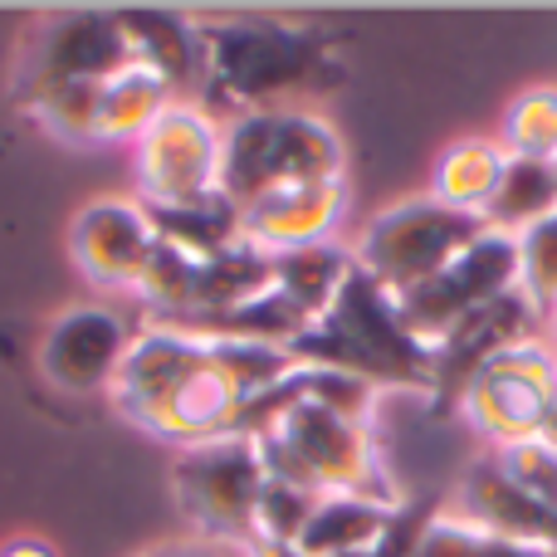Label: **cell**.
Masks as SVG:
<instances>
[{
	"label": "cell",
	"mask_w": 557,
	"mask_h": 557,
	"mask_svg": "<svg viewBox=\"0 0 557 557\" xmlns=\"http://www.w3.org/2000/svg\"><path fill=\"white\" fill-rule=\"evenodd\" d=\"M480 231L484 221H470V215L450 211V206L431 201L421 191L367 215L347 235V255H352V270L367 284H376L386 298H401L441 278Z\"/></svg>",
	"instance_id": "8992f818"
},
{
	"label": "cell",
	"mask_w": 557,
	"mask_h": 557,
	"mask_svg": "<svg viewBox=\"0 0 557 557\" xmlns=\"http://www.w3.org/2000/svg\"><path fill=\"white\" fill-rule=\"evenodd\" d=\"M172 98H186V94H176L166 78H157L152 69H143V64L127 59L123 69H113V74L103 78V103H98L94 147H133Z\"/></svg>",
	"instance_id": "5bb4252c"
},
{
	"label": "cell",
	"mask_w": 557,
	"mask_h": 557,
	"mask_svg": "<svg viewBox=\"0 0 557 557\" xmlns=\"http://www.w3.org/2000/svg\"><path fill=\"white\" fill-rule=\"evenodd\" d=\"M450 411L480 450L543 435L557 411V347L548 333L504 343L484 352L470 372L450 382Z\"/></svg>",
	"instance_id": "5b68a950"
},
{
	"label": "cell",
	"mask_w": 557,
	"mask_h": 557,
	"mask_svg": "<svg viewBox=\"0 0 557 557\" xmlns=\"http://www.w3.org/2000/svg\"><path fill=\"white\" fill-rule=\"evenodd\" d=\"M553 211H557V166L509 162V176H504V186H499V201H494V211L484 225L519 235L523 225L543 221V215H553Z\"/></svg>",
	"instance_id": "2e32d148"
},
{
	"label": "cell",
	"mask_w": 557,
	"mask_h": 557,
	"mask_svg": "<svg viewBox=\"0 0 557 557\" xmlns=\"http://www.w3.org/2000/svg\"><path fill=\"white\" fill-rule=\"evenodd\" d=\"M127 64L117 15H74L39 29L35 54L25 64V94L64 78H108Z\"/></svg>",
	"instance_id": "7c38bea8"
},
{
	"label": "cell",
	"mask_w": 557,
	"mask_h": 557,
	"mask_svg": "<svg viewBox=\"0 0 557 557\" xmlns=\"http://www.w3.org/2000/svg\"><path fill=\"white\" fill-rule=\"evenodd\" d=\"M196 29H201V98L221 117H235L245 108L298 103L323 59L318 35L298 25L235 20V25Z\"/></svg>",
	"instance_id": "3957f363"
},
{
	"label": "cell",
	"mask_w": 557,
	"mask_h": 557,
	"mask_svg": "<svg viewBox=\"0 0 557 557\" xmlns=\"http://www.w3.org/2000/svg\"><path fill=\"white\" fill-rule=\"evenodd\" d=\"M513 250H519V288L543 308V318H553L557 304V211L543 221L523 225L513 235Z\"/></svg>",
	"instance_id": "ac0fdd59"
},
{
	"label": "cell",
	"mask_w": 557,
	"mask_h": 557,
	"mask_svg": "<svg viewBox=\"0 0 557 557\" xmlns=\"http://www.w3.org/2000/svg\"><path fill=\"white\" fill-rule=\"evenodd\" d=\"M347 176V143L313 103H270L225 117V201H245L288 182Z\"/></svg>",
	"instance_id": "7a4b0ae2"
},
{
	"label": "cell",
	"mask_w": 557,
	"mask_h": 557,
	"mask_svg": "<svg viewBox=\"0 0 557 557\" xmlns=\"http://www.w3.org/2000/svg\"><path fill=\"white\" fill-rule=\"evenodd\" d=\"M480 557H557V548H543V543H499V539H490Z\"/></svg>",
	"instance_id": "44dd1931"
},
{
	"label": "cell",
	"mask_w": 557,
	"mask_h": 557,
	"mask_svg": "<svg viewBox=\"0 0 557 557\" xmlns=\"http://www.w3.org/2000/svg\"><path fill=\"white\" fill-rule=\"evenodd\" d=\"M250 435L260 441L270 480L298 484L318 499H386L406 504L396 490V470L372 421L323 406L313 396L284 392L270 396L250 416Z\"/></svg>",
	"instance_id": "6da1fadb"
},
{
	"label": "cell",
	"mask_w": 557,
	"mask_h": 557,
	"mask_svg": "<svg viewBox=\"0 0 557 557\" xmlns=\"http://www.w3.org/2000/svg\"><path fill=\"white\" fill-rule=\"evenodd\" d=\"M264 484H270V470H264L260 441L250 431L172 455V494L191 539L250 548Z\"/></svg>",
	"instance_id": "52a82bcc"
},
{
	"label": "cell",
	"mask_w": 557,
	"mask_h": 557,
	"mask_svg": "<svg viewBox=\"0 0 557 557\" xmlns=\"http://www.w3.org/2000/svg\"><path fill=\"white\" fill-rule=\"evenodd\" d=\"M157 245H162V225L133 191L94 196L69 221V260L88 284V294L108 304H133V288Z\"/></svg>",
	"instance_id": "9c48e42d"
},
{
	"label": "cell",
	"mask_w": 557,
	"mask_h": 557,
	"mask_svg": "<svg viewBox=\"0 0 557 557\" xmlns=\"http://www.w3.org/2000/svg\"><path fill=\"white\" fill-rule=\"evenodd\" d=\"M509 162L513 157L504 152V143L494 133L450 137V143L435 152L425 196L460 215H470V221H490L494 201H499V186H504V176H509Z\"/></svg>",
	"instance_id": "4fadbf2b"
},
{
	"label": "cell",
	"mask_w": 557,
	"mask_h": 557,
	"mask_svg": "<svg viewBox=\"0 0 557 557\" xmlns=\"http://www.w3.org/2000/svg\"><path fill=\"white\" fill-rule=\"evenodd\" d=\"M0 557H59V548L49 539H39V533H20V539L0 543Z\"/></svg>",
	"instance_id": "ffe728a7"
},
{
	"label": "cell",
	"mask_w": 557,
	"mask_h": 557,
	"mask_svg": "<svg viewBox=\"0 0 557 557\" xmlns=\"http://www.w3.org/2000/svg\"><path fill=\"white\" fill-rule=\"evenodd\" d=\"M352 221V182L347 176H318V182H288L240 206V245L264 260H288L308 250L347 245Z\"/></svg>",
	"instance_id": "30bf717a"
},
{
	"label": "cell",
	"mask_w": 557,
	"mask_h": 557,
	"mask_svg": "<svg viewBox=\"0 0 557 557\" xmlns=\"http://www.w3.org/2000/svg\"><path fill=\"white\" fill-rule=\"evenodd\" d=\"M553 313H557V304H553Z\"/></svg>",
	"instance_id": "7402d4cb"
},
{
	"label": "cell",
	"mask_w": 557,
	"mask_h": 557,
	"mask_svg": "<svg viewBox=\"0 0 557 557\" xmlns=\"http://www.w3.org/2000/svg\"><path fill=\"white\" fill-rule=\"evenodd\" d=\"M494 137L513 162L557 166V84H529L523 94H513Z\"/></svg>",
	"instance_id": "9a60e30c"
},
{
	"label": "cell",
	"mask_w": 557,
	"mask_h": 557,
	"mask_svg": "<svg viewBox=\"0 0 557 557\" xmlns=\"http://www.w3.org/2000/svg\"><path fill=\"white\" fill-rule=\"evenodd\" d=\"M490 455L513 490H523L539 509H548L557 519V445H548L543 435H529V441L499 445V450H490Z\"/></svg>",
	"instance_id": "e0dca14e"
},
{
	"label": "cell",
	"mask_w": 557,
	"mask_h": 557,
	"mask_svg": "<svg viewBox=\"0 0 557 557\" xmlns=\"http://www.w3.org/2000/svg\"><path fill=\"white\" fill-rule=\"evenodd\" d=\"M127 152L133 196L152 215L196 211L225 196V117L201 94L172 98Z\"/></svg>",
	"instance_id": "277c9868"
},
{
	"label": "cell",
	"mask_w": 557,
	"mask_h": 557,
	"mask_svg": "<svg viewBox=\"0 0 557 557\" xmlns=\"http://www.w3.org/2000/svg\"><path fill=\"white\" fill-rule=\"evenodd\" d=\"M445 504H450L465 523H474L484 539L543 543V548H557V519L548 509H539L523 490H513V484L504 480V470L494 465L490 450L470 455V460L460 465V474H455Z\"/></svg>",
	"instance_id": "8fae6325"
},
{
	"label": "cell",
	"mask_w": 557,
	"mask_h": 557,
	"mask_svg": "<svg viewBox=\"0 0 557 557\" xmlns=\"http://www.w3.org/2000/svg\"><path fill=\"white\" fill-rule=\"evenodd\" d=\"M137 557H255V548H235V543H206V539H172L162 548H147Z\"/></svg>",
	"instance_id": "d6986e66"
},
{
	"label": "cell",
	"mask_w": 557,
	"mask_h": 557,
	"mask_svg": "<svg viewBox=\"0 0 557 557\" xmlns=\"http://www.w3.org/2000/svg\"><path fill=\"white\" fill-rule=\"evenodd\" d=\"M137 327L143 318L127 304H108V298L59 308L35 343L39 382L69 401H108Z\"/></svg>",
	"instance_id": "ba28073f"
}]
</instances>
